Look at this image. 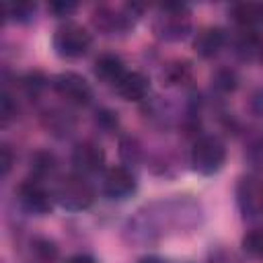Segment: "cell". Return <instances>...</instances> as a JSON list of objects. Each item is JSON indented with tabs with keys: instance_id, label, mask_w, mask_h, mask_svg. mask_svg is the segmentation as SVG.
Masks as SVG:
<instances>
[{
	"instance_id": "obj_1",
	"label": "cell",
	"mask_w": 263,
	"mask_h": 263,
	"mask_svg": "<svg viewBox=\"0 0 263 263\" xmlns=\"http://www.w3.org/2000/svg\"><path fill=\"white\" fill-rule=\"evenodd\" d=\"M205 222L201 201L187 193L160 197L138 208L121 226V238L129 247H154L168 236L191 234Z\"/></svg>"
},
{
	"instance_id": "obj_2",
	"label": "cell",
	"mask_w": 263,
	"mask_h": 263,
	"mask_svg": "<svg viewBox=\"0 0 263 263\" xmlns=\"http://www.w3.org/2000/svg\"><path fill=\"white\" fill-rule=\"evenodd\" d=\"M152 35L162 43H181L193 35V12L185 2H166L154 8Z\"/></svg>"
},
{
	"instance_id": "obj_3",
	"label": "cell",
	"mask_w": 263,
	"mask_h": 263,
	"mask_svg": "<svg viewBox=\"0 0 263 263\" xmlns=\"http://www.w3.org/2000/svg\"><path fill=\"white\" fill-rule=\"evenodd\" d=\"M146 6L136 2H125L119 6L99 4L90 12V25L97 33L105 37H121L134 31L138 21L144 16Z\"/></svg>"
},
{
	"instance_id": "obj_4",
	"label": "cell",
	"mask_w": 263,
	"mask_h": 263,
	"mask_svg": "<svg viewBox=\"0 0 263 263\" xmlns=\"http://www.w3.org/2000/svg\"><path fill=\"white\" fill-rule=\"evenodd\" d=\"M228 148L226 142L216 134H201L191 142V148L187 152V164L193 173L201 177H214L218 175L226 164Z\"/></svg>"
},
{
	"instance_id": "obj_5",
	"label": "cell",
	"mask_w": 263,
	"mask_h": 263,
	"mask_svg": "<svg viewBox=\"0 0 263 263\" xmlns=\"http://www.w3.org/2000/svg\"><path fill=\"white\" fill-rule=\"evenodd\" d=\"M53 197L62 210L78 214V212H86L88 208H92V203L97 201V189L88 177L70 173L55 181Z\"/></svg>"
},
{
	"instance_id": "obj_6",
	"label": "cell",
	"mask_w": 263,
	"mask_h": 263,
	"mask_svg": "<svg viewBox=\"0 0 263 263\" xmlns=\"http://www.w3.org/2000/svg\"><path fill=\"white\" fill-rule=\"evenodd\" d=\"M51 47L62 60H80L92 47V33L76 21H64L51 35Z\"/></svg>"
},
{
	"instance_id": "obj_7",
	"label": "cell",
	"mask_w": 263,
	"mask_h": 263,
	"mask_svg": "<svg viewBox=\"0 0 263 263\" xmlns=\"http://www.w3.org/2000/svg\"><path fill=\"white\" fill-rule=\"evenodd\" d=\"M14 199H16V205L21 208V212H25L27 216H35V218L49 216L55 205L53 189H49L47 183L31 179V177H27L25 181L18 183V187L14 191Z\"/></svg>"
},
{
	"instance_id": "obj_8",
	"label": "cell",
	"mask_w": 263,
	"mask_h": 263,
	"mask_svg": "<svg viewBox=\"0 0 263 263\" xmlns=\"http://www.w3.org/2000/svg\"><path fill=\"white\" fill-rule=\"evenodd\" d=\"M51 90L68 107H74V109H84L95 101V88L90 86V82L82 74L72 70L51 76Z\"/></svg>"
},
{
	"instance_id": "obj_9",
	"label": "cell",
	"mask_w": 263,
	"mask_h": 263,
	"mask_svg": "<svg viewBox=\"0 0 263 263\" xmlns=\"http://www.w3.org/2000/svg\"><path fill=\"white\" fill-rule=\"evenodd\" d=\"M238 212L245 220L255 222L263 218V179L259 175L247 173L238 177L234 189Z\"/></svg>"
},
{
	"instance_id": "obj_10",
	"label": "cell",
	"mask_w": 263,
	"mask_h": 263,
	"mask_svg": "<svg viewBox=\"0 0 263 263\" xmlns=\"http://www.w3.org/2000/svg\"><path fill=\"white\" fill-rule=\"evenodd\" d=\"M107 162V154L103 150V146L95 140H78L72 146L70 152V164H72V173H78L82 177H97L103 175Z\"/></svg>"
},
{
	"instance_id": "obj_11",
	"label": "cell",
	"mask_w": 263,
	"mask_h": 263,
	"mask_svg": "<svg viewBox=\"0 0 263 263\" xmlns=\"http://www.w3.org/2000/svg\"><path fill=\"white\" fill-rule=\"evenodd\" d=\"M140 113L144 115L148 125L160 132H168L173 127H179L183 107H177L168 97L150 95L144 103H140Z\"/></svg>"
},
{
	"instance_id": "obj_12",
	"label": "cell",
	"mask_w": 263,
	"mask_h": 263,
	"mask_svg": "<svg viewBox=\"0 0 263 263\" xmlns=\"http://www.w3.org/2000/svg\"><path fill=\"white\" fill-rule=\"evenodd\" d=\"M136 191H138V175L136 171L123 164L109 166L101 175V193L109 201H125Z\"/></svg>"
},
{
	"instance_id": "obj_13",
	"label": "cell",
	"mask_w": 263,
	"mask_h": 263,
	"mask_svg": "<svg viewBox=\"0 0 263 263\" xmlns=\"http://www.w3.org/2000/svg\"><path fill=\"white\" fill-rule=\"evenodd\" d=\"M228 43H230V33L224 27L208 25L201 27L197 33H193L191 47L201 60H214L216 55L222 53V49L228 47Z\"/></svg>"
},
{
	"instance_id": "obj_14",
	"label": "cell",
	"mask_w": 263,
	"mask_h": 263,
	"mask_svg": "<svg viewBox=\"0 0 263 263\" xmlns=\"http://www.w3.org/2000/svg\"><path fill=\"white\" fill-rule=\"evenodd\" d=\"M39 121L47 134L60 140L70 138L76 132V123H78L74 113L64 107H45L39 115Z\"/></svg>"
},
{
	"instance_id": "obj_15",
	"label": "cell",
	"mask_w": 263,
	"mask_h": 263,
	"mask_svg": "<svg viewBox=\"0 0 263 263\" xmlns=\"http://www.w3.org/2000/svg\"><path fill=\"white\" fill-rule=\"evenodd\" d=\"M158 80L164 88H187L193 82V62L185 58L166 60L158 70Z\"/></svg>"
},
{
	"instance_id": "obj_16",
	"label": "cell",
	"mask_w": 263,
	"mask_h": 263,
	"mask_svg": "<svg viewBox=\"0 0 263 263\" xmlns=\"http://www.w3.org/2000/svg\"><path fill=\"white\" fill-rule=\"evenodd\" d=\"M228 47L232 49L234 58L245 62V64H251V62L263 58V37H261L259 31H240V29H236V33L230 35Z\"/></svg>"
},
{
	"instance_id": "obj_17",
	"label": "cell",
	"mask_w": 263,
	"mask_h": 263,
	"mask_svg": "<svg viewBox=\"0 0 263 263\" xmlns=\"http://www.w3.org/2000/svg\"><path fill=\"white\" fill-rule=\"evenodd\" d=\"M125 72H127L125 62H123V58H121L119 53H115V51H103V53H99V55L95 58V62H92V74H95V78H97L101 84H105V86H113V88H115V84L123 78Z\"/></svg>"
},
{
	"instance_id": "obj_18",
	"label": "cell",
	"mask_w": 263,
	"mask_h": 263,
	"mask_svg": "<svg viewBox=\"0 0 263 263\" xmlns=\"http://www.w3.org/2000/svg\"><path fill=\"white\" fill-rule=\"evenodd\" d=\"M113 90L127 103H144L150 97V78L140 70H127Z\"/></svg>"
},
{
	"instance_id": "obj_19",
	"label": "cell",
	"mask_w": 263,
	"mask_h": 263,
	"mask_svg": "<svg viewBox=\"0 0 263 263\" xmlns=\"http://www.w3.org/2000/svg\"><path fill=\"white\" fill-rule=\"evenodd\" d=\"M228 16L240 31H259L263 27L261 2H234L228 6Z\"/></svg>"
},
{
	"instance_id": "obj_20",
	"label": "cell",
	"mask_w": 263,
	"mask_h": 263,
	"mask_svg": "<svg viewBox=\"0 0 263 263\" xmlns=\"http://www.w3.org/2000/svg\"><path fill=\"white\" fill-rule=\"evenodd\" d=\"M146 164L148 168L156 175V177H164V179H173L181 173V164H183V156L179 152H175L173 148H160V150H152L146 156Z\"/></svg>"
},
{
	"instance_id": "obj_21",
	"label": "cell",
	"mask_w": 263,
	"mask_h": 263,
	"mask_svg": "<svg viewBox=\"0 0 263 263\" xmlns=\"http://www.w3.org/2000/svg\"><path fill=\"white\" fill-rule=\"evenodd\" d=\"M117 154L123 166L136 171L140 164L146 162L148 150L144 146V142L136 136V134H119L117 138Z\"/></svg>"
},
{
	"instance_id": "obj_22",
	"label": "cell",
	"mask_w": 263,
	"mask_h": 263,
	"mask_svg": "<svg viewBox=\"0 0 263 263\" xmlns=\"http://www.w3.org/2000/svg\"><path fill=\"white\" fill-rule=\"evenodd\" d=\"M58 168H60V160L47 148H39L29 156V177L31 179H37V181L45 183L47 179L55 177Z\"/></svg>"
},
{
	"instance_id": "obj_23",
	"label": "cell",
	"mask_w": 263,
	"mask_h": 263,
	"mask_svg": "<svg viewBox=\"0 0 263 263\" xmlns=\"http://www.w3.org/2000/svg\"><path fill=\"white\" fill-rule=\"evenodd\" d=\"M29 255L33 263H58L60 261V247L49 236H33L29 240Z\"/></svg>"
},
{
	"instance_id": "obj_24",
	"label": "cell",
	"mask_w": 263,
	"mask_h": 263,
	"mask_svg": "<svg viewBox=\"0 0 263 263\" xmlns=\"http://www.w3.org/2000/svg\"><path fill=\"white\" fill-rule=\"evenodd\" d=\"M4 18L12 25H31L37 16L39 4L31 0H18V2H4L2 6Z\"/></svg>"
},
{
	"instance_id": "obj_25",
	"label": "cell",
	"mask_w": 263,
	"mask_h": 263,
	"mask_svg": "<svg viewBox=\"0 0 263 263\" xmlns=\"http://www.w3.org/2000/svg\"><path fill=\"white\" fill-rule=\"evenodd\" d=\"M210 84H212V90L214 95L218 97H226V95H232L238 84H240V76L234 68L230 66H220L214 70L212 78H210Z\"/></svg>"
},
{
	"instance_id": "obj_26",
	"label": "cell",
	"mask_w": 263,
	"mask_h": 263,
	"mask_svg": "<svg viewBox=\"0 0 263 263\" xmlns=\"http://www.w3.org/2000/svg\"><path fill=\"white\" fill-rule=\"evenodd\" d=\"M18 86L27 99H39L47 88H51V78L41 70H29L18 78Z\"/></svg>"
},
{
	"instance_id": "obj_27",
	"label": "cell",
	"mask_w": 263,
	"mask_h": 263,
	"mask_svg": "<svg viewBox=\"0 0 263 263\" xmlns=\"http://www.w3.org/2000/svg\"><path fill=\"white\" fill-rule=\"evenodd\" d=\"M92 127L97 129V134L103 136H115L121 129V119L119 113L111 107H99L92 113Z\"/></svg>"
},
{
	"instance_id": "obj_28",
	"label": "cell",
	"mask_w": 263,
	"mask_h": 263,
	"mask_svg": "<svg viewBox=\"0 0 263 263\" xmlns=\"http://www.w3.org/2000/svg\"><path fill=\"white\" fill-rule=\"evenodd\" d=\"M240 249L247 257L263 261V228H251L240 238Z\"/></svg>"
},
{
	"instance_id": "obj_29",
	"label": "cell",
	"mask_w": 263,
	"mask_h": 263,
	"mask_svg": "<svg viewBox=\"0 0 263 263\" xmlns=\"http://www.w3.org/2000/svg\"><path fill=\"white\" fill-rule=\"evenodd\" d=\"M16 117H18V101L4 88L0 92V123H2V127H6Z\"/></svg>"
},
{
	"instance_id": "obj_30",
	"label": "cell",
	"mask_w": 263,
	"mask_h": 263,
	"mask_svg": "<svg viewBox=\"0 0 263 263\" xmlns=\"http://www.w3.org/2000/svg\"><path fill=\"white\" fill-rule=\"evenodd\" d=\"M78 10V4L76 2H70V0H51L47 4V12L58 18V21H70V16Z\"/></svg>"
},
{
	"instance_id": "obj_31",
	"label": "cell",
	"mask_w": 263,
	"mask_h": 263,
	"mask_svg": "<svg viewBox=\"0 0 263 263\" xmlns=\"http://www.w3.org/2000/svg\"><path fill=\"white\" fill-rule=\"evenodd\" d=\"M12 164H14V154H12V148L2 142L0 144V175L2 177H8V173L12 171Z\"/></svg>"
},
{
	"instance_id": "obj_32",
	"label": "cell",
	"mask_w": 263,
	"mask_h": 263,
	"mask_svg": "<svg viewBox=\"0 0 263 263\" xmlns=\"http://www.w3.org/2000/svg\"><path fill=\"white\" fill-rule=\"evenodd\" d=\"M249 109L257 119H263V86L257 88L249 99Z\"/></svg>"
},
{
	"instance_id": "obj_33",
	"label": "cell",
	"mask_w": 263,
	"mask_h": 263,
	"mask_svg": "<svg viewBox=\"0 0 263 263\" xmlns=\"http://www.w3.org/2000/svg\"><path fill=\"white\" fill-rule=\"evenodd\" d=\"M210 263H240V261H238L232 253L220 249V251H216V253L212 255V261H210Z\"/></svg>"
},
{
	"instance_id": "obj_34",
	"label": "cell",
	"mask_w": 263,
	"mask_h": 263,
	"mask_svg": "<svg viewBox=\"0 0 263 263\" xmlns=\"http://www.w3.org/2000/svg\"><path fill=\"white\" fill-rule=\"evenodd\" d=\"M64 263H97V259L88 253H76V255H70Z\"/></svg>"
},
{
	"instance_id": "obj_35",
	"label": "cell",
	"mask_w": 263,
	"mask_h": 263,
	"mask_svg": "<svg viewBox=\"0 0 263 263\" xmlns=\"http://www.w3.org/2000/svg\"><path fill=\"white\" fill-rule=\"evenodd\" d=\"M138 263H168V261L160 255H144V257L138 259Z\"/></svg>"
},
{
	"instance_id": "obj_36",
	"label": "cell",
	"mask_w": 263,
	"mask_h": 263,
	"mask_svg": "<svg viewBox=\"0 0 263 263\" xmlns=\"http://www.w3.org/2000/svg\"><path fill=\"white\" fill-rule=\"evenodd\" d=\"M261 60H263V58H261Z\"/></svg>"
}]
</instances>
